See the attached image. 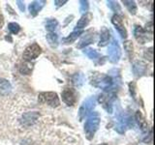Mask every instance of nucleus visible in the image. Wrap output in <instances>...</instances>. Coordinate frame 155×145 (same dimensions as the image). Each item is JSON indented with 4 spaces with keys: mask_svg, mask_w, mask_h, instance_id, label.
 Wrapping results in <instances>:
<instances>
[{
    "mask_svg": "<svg viewBox=\"0 0 155 145\" xmlns=\"http://www.w3.org/2000/svg\"><path fill=\"white\" fill-rule=\"evenodd\" d=\"M90 83L98 88L103 89L104 91H108L111 86H113V79L109 76L102 75L99 72H95L94 76L91 77Z\"/></svg>",
    "mask_w": 155,
    "mask_h": 145,
    "instance_id": "nucleus-1",
    "label": "nucleus"
},
{
    "mask_svg": "<svg viewBox=\"0 0 155 145\" xmlns=\"http://www.w3.org/2000/svg\"><path fill=\"white\" fill-rule=\"evenodd\" d=\"M99 125H100V118L97 113L92 114L90 117H88V119L86 120V122L84 124V133L87 138L88 139L93 138L95 133L99 128Z\"/></svg>",
    "mask_w": 155,
    "mask_h": 145,
    "instance_id": "nucleus-2",
    "label": "nucleus"
},
{
    "mask_svg": "<svg viewBox=\"0 0 155 145\" xmlns=\"http://www.w3.org/2000/svg\"><path fill=\"white\" fill-rule=\"evenodd\" d=\"M38 100L42 104H46L51 108H56L59 105L60 101L55 92H42L39 94Z\"/></svg>",
    "mask_w": 155,
    "mask_h": 145,
    "instance_id": "nucleus-3",
    "label": "nucleus"
},
{
    "mask_svg": "<svg viewBox=\"0 0 155 145\" xmlns=\"http://www.w3.org/2000/svg\"><path fill=\"white\" fill-rule=\"evenodd\" d=\"M96 105V98L93 97H90V98L86 99L82 105H81L80 110H79V118L80 121L84 120L85 118V116H87L89 114V112H91L92 110L94 109Z\"/></svg>",
    "mask_w": 155,
    "mask_h": 145,
    "instance_id": "nucleus-4",
    "label": "nucleus"
},
{
    "mask_svg": "<svg viewBox=\"0 0 155 145\" xmlns=\"http://www.w3.org/2000/svg\"><path fill=\"white\" fill-rule=\"evenodd\" d=\"M42 53V48L41 47L38 45V44L34 43L32 44V45L28 46L25 50H24L23 52V59L25 60L26 62H30L31 60H34L36 59V58L40 55Z\"/></svg>",
    "mask_w": 155,
    "mask_h": 145,
    "instance_id": "nucleus-5",
    "label": "nucleus"
},
{
    "mask_svg": "<svg viewBox=\"0 0 155 145\" xmlns=\"http://www.w3.org/2000/svg\"><path fill=\"white\" fill-rule=\"evenodd\" d=\"M108 54H109V60L110 62L114 63H117L121 57V50L120 47L118 45L117 41H115V39H114L113 42L110 44L109 46V50H108Z\"/></svg>",
    "mask_w": 155,
    "mask_h": 145,
    "instance_id": "nucleus-6",
    "label": "nucleus"
},
{
    "mask_svg": "<svg viewBox=\"0 0 155 145\" xmlns=\"http://www.w3.org/2000/svg\"><path fill=\"white\" fill-rule=\"evenodd\" d=\"M111 22H113L115 29L119 33L121 38L122 39L127 38V30H126L123 21H122V18H121L120 16H118V14H114V16L111 18Z\"/></svg>",
    "mask_w": 155,
    "mask_h": 145,
    "instance_id": "nucleus-7",
    "label": "nucleus"
},
{
    "mask_svg": "<svg viewBox=\"0 0 155 145\" xmlns=\"http://www.w3.org/2000/svg\"><path fill=\"white\" fill-rule=\"evenodd\" d=\"M61 96H62V101L69 106L74 105L75 103L77 102L76 92L74 89H72V88H65L62 91Z\"/></svg>",
    "mask_w": 155,
    "mask_h": 145,
    "instance_id": "nucleus-8",
    "label": "nucleus"
},
{
    "mask_svg": "<svg viewBox=\"0 0 155 145\" xmlns=\"http://www.w3.org/2000/svg\"><path fill=\"white\" fill-rule=\"evenodd\" d=\"M39 119V114L34 111V112H27L22 115L21 117V123L24 126H32L37 122Z\"/></svg>",
    "mask_w": 155,
    "mask_h": 145,
    "instance_id": "nucleus-9",
    "label": "nucleus"
},
{
    "mask_svg": "<svg viewBox=\"0 0 155 145\" xmlns=\"http://www.w3.org/2000/svg\"><path fill=\"white\" fill-rule=\"evenodd\" d=\"M147 32L144 31V29L140 26V25H135L134 27V36L136 38V40H137L140 44H145L147 40ZM148 35V34H147Z\"/></svg>",
    "mask_w": 155,
    "mask_h": 145,
    "instance_id": "nucleus-10",
    "label": "nucleus"
},
{
    "mask_svg": "<svg viewBox=\"0 0 155 145\" xmlns=\"http://www.w3.org/2000/svg\"><path fill=\"white\" fill-rule=\"evenodd\" d=\"M135 119H136V121H137L138 125L140 126V130H142L143 133H148V132L151 130H150V128H149V126H148L147 121L145 120V118L143 117V115L140 113V111H136Z\"/></svg>",
    "mask_w": 155,
    "mask_h": 145,
    "instance_id": "nucleus-11",
    "label": "nucleus"
},
{
    "mask_svg": "<svg viewBox=\"0 0 155 145\" xmlns=\"http://www.w3.org/2000/svg\"><path fill=\"white\" fill-rule=\"evenodd\" d=\"M147 70V66L143 61H136L133 64V72L136 76H142Z\"/></svg>",
    "mask_w": 155,
    "mask_h": 145,
    "instance_id": "nucleus-12",
    "label": "nucleus"
},
{
    "mask_svg": "<svg viewBox=\"0 0 155 145\" xmlns=\"http://www.w3.org/2000/svg\"><path fill=\"white\" fill-rule=\"evenodd\" d=\"M46 1H33L29 4L28 6V10L29 13H30L31 16L35 17L40 13V11L43 9V7L45 6Z\"/></svg>",
    "mask_w": 155,
    "mask_h": 145,
    "instance_id": "nucleus-13",
    "label": "nucleus"
},
{
    "mask_svg": "<svg viewBox=\"0 0 155 145\" xmlns=\"http://www.w3.org/2000/svg\"><path fill=\"white\" fill-rule=\"evenodd\" d=\"M110 31L109 29L107 27H102L101 29V33H100V42L98 44L99 47H105L109 44V41H110Z\"/></svg>",
    "mask_w": 155,
    "mask_h": 145,
    "instance_id": "nucleus-14",
    "label": "nucleus"
},
{
    "mask_svg": "<svg viewBox=\"0 0 155 145\" xmlns=\"http://www.w3.org/2000/svg\"><path fill=\"white\" fill-rule=\"evenodd\" d=\"M91 18H92V14L90 13H86L84 14V16H82L80 19H79V21H78L77 23V30H82L87 24H88L91 21Z\"/></svg>",
    "mask_w": 155,
    "mask_h": 145,
    "instance_id": "nucleus-15",
    "label": "nucleus"
},
{
    "mask_svg": "<svg viewBox=\"0 0 155 145\" xmlns=\"http://www.w3.org/2000/svg\"><path fill=\"white\" fill-rule=\"evenodd\" d=\"M12 91L11 83L5 79H0V95H8Z\"/></svg>",
    "mask_w": 155,
    "mask_h": 145,
    "instance_id": "nucleus-16",
    "label": "nucleus"
},
{
    "mask_svg": "<svg viewBox=\"0 0 155 145\" xmlns=\"http://www.w3.org/2000/svg\"><path fill=\"white\" fill-rule=\"evenodd\" d=\"M93 41H94V33L90 34V32H88L85 36H84V38H82L81 40L80 41V43L78 44L77 47L78 48H82V47H86L87 45H89V44H91Z\"/></svg>",
    "mask_w": 155,
    "mask_h": 145,
    "instance_id": "nucleus-17",
    "label": "nucleus"
},
{
    "mask_svg": "<svg viewBox=\"0 0 155 145\" xmlns=\"http://www.w3.org/2000/svg\"><path fill=\"white\" fill-rule=\"evenodd\" d=\"M82 33H84V31H82V30L73 31L69 36H67L66 38L63 39V43L66 44V45H68V44H72L73 42H75L78 39V37H80V35H81Z\"/></svg>",
    "mask_w": 155,
    "mask_h": 145,
    "instance_id": "nucleus-18",
    "label": "nucleus"
},
{
    "mask_svg": "<svg viewBox=\"0 0 155 145\" xmlns=\"http://www.w3.org/2000/svg\"><path fill=\"white\" fill-rule=\"evenodd\" d=\"M84 75L81 74V72H77L72 77V81H73V84H74L76 87H81L82 84L84 83Z\"/></svg>",
    "mask_w": 155,
    "mask_h": 145,
    "instance_id": "nucleus-19",
    "label": "nucleus"
},
{
    "mask_svg": "<svg viewBox=\"0 0 155 145\" xmlns=\"http://www.w3.org/2000/svg\"><path fill=\"white\" fill-rule=\"evenodd\" d=\"M32 69H33L32 64H30V63L26 61L22 63V64H21L18 67V71L21 75H29L31 72Z\"/></svg>",
    "mask_w": 155,
    "mask_h": 145,
    "instance_id": "nucleus-20",
    "label": "nucleus"
},
{
    "mask_svg": "<svg viewBox=\"0 0 155 145\" xmlns=\"http://www.w3.org/2000/svg\"><path fill=\"white\" fill-rule=\"evenodd\" d=\"M47 40H48V44H50V45L53 47L58 45V36H57V34L54 32L48 33L47 34Z\"/></svg>",
    "mask_w": 155,
    "mask_h": 145,
    "instance_id": "nucleus-21",
    "label": "nucleus"
},
{
    "mask_svg": "<svg viewBox=\"0 0 155 145\" xmlns=\"http://www.w3.org/2000/svg\"><path fill=\"white\" fill-rule=\"evenodd\" d=\"M57 26H58V22L56 19H48L46 22V29L48 33L54 32Z\"/></svg>",
    "mask_w": 155,
    "mask_h": 145,
    "instance_id": "nucleus-22",
    "label": "nucleus"
},
{
    "mask_svg": "<svg viewBox=\"0 0 155 145\" xmlns=\"http://www.w3.org/2000/svg\"><path fill=\"white\" fill-rule=\"evenodd\" d=\"M84 54L90 58V59H98V58L100 57V54L98 53V51L93 50V48H84Z\"/></svg>",
    "mask_w": 155,
    "mask_h": 145,
    "instance_id": "nucleus-23",
    "label": "nucleus"
},
{
    "mask_svg": "<svg viewBox=\"0 0 155 145\" xmlns=\"http://www.w3.org/2000/svg\"><path fill=\"white\" fill-rule=\"evenodd\" d=\"M123 3L126 6V8L128 9V11L130 12V14H136L138 9H137V4H136L135 1H127V0H125V1H123Z\"/></svg>",
    "mask_w": 155,
    "mask_h": 145,
    "instance_id": "nucleus-24",
    "label": "nucleus"
},
{
    "mask_svg": "<svg viewBox=\"0 0 155 145\" xmlns=\"http://www.w3.org/2000/svg\"><path fill=\"white\" fill-rule=\"evenodd\" d=\"M107 3H108V6L111 10H113L114 12L116 13L115 14H118V16H119V14H121V8H120V5L118 4V2H116V1H108Z\"/></svg>",
    "mask_w": 155,
    "mask_h": 145,
    "instance_id": "nucleus-25",
    "label": "nucleus"
},
{
    "mask_svg": "<svg viewBox=\"0 0 155 145\" xmlns=\"http://www.w3.org/2000/svg\"><path fill=\"white\" fill-rule=\"evenodd\" d=\"M124 48H125V50H126V53L128 54V57L130 58H132L133 56V44L131 41H126L124 43Z\"/></svg>",
    "mask_w": 155,
    "mask_h": 145,
    "instance_id": "nucleus-26",
    "label": "nucleus"
},
{
    "mask_svg": "<svg viewBox=\"0 0 155 145\" xmlns=\"http://www.w3.org/2000/svg\"><path fill=\"white\" fill-rule=\"evenodd\" d=\"M8 28L10 32H11L12 34H14V35H16V34H18L19 31H21V26L18 25V23L16 22H11L8 24Z\"/></svg>",
    "mask_w": 155,
    "mask_h": 145,
    "instance_id": "nucleus-27",
    "label": "nucleus"
},
{
    "mask_svg": "<svg viewBox=\"0 0 155 145\" xmlns=\"http://www.w3.org/2000/svg\"><path fill=\"white\" fill-rule=\"evenodd\" d=\"M88 8H89V2L88 1H85V0H81L80 1V11L82 14H86L87 11H88Z\"/></svg>",
    "mask_w": 155,
    "mask_h": 145,
    "instance_id": "nucleus-28",
    "label": "nucleus"
},
{
    "mask_svg": "<svg viewBox=\"0 0 155 145\" xmlns=\"http://www.w3.org/2000/svg\"><path fill=\"white\" fill-rule=\"evenodd\" d=\"M153 50H152V47H149L148 50H145L144 52V56L148 58L149 61H152V58H153Z\"/></svg>",
    "mask_w": 155,
    "mask_h": 145,
    "instance_id": "nucleus-29",
    "label": "nucleus"
},
{
    "mask_svg": "<svg viewBox=\"0 0 155 145\" xmlns=\"http://www.w3.org/2000/svg\"><path fill=\"white\" fill-rule=\"evenodd\" d=\"M144 31L147 32V34L149 33L150 35H152V32H153V22L152 21H150L147 24V26H145V29H144Z\"/></svg>",
    "mask_w": 155,
    "mask_h": 145,
    "instance_id": "nucleus-30",
    "label": "nucleus"
},
{
    "mask_svg": "<svg viewBox=\"0 0 155 145\" xmlns=\"http://www.w3.org/2000/svg\"><path fill=\"white\" fill-rule=\"evenodd\" d=\"M17 4H18V7L19 8V10H21V12H24V10H25V6H24V2L22 1H17Z\"/></svg>",
    "mask_w": 155,
    "mask_h": 145,
    "instance_id": "nucleus-31",
    "label": "nucleus"
},
{
    "mask_svg": "<svg viewBox=\"0 0 155 145\" xmlns=\"http://www.w3.org/2000/svg\"><path fill=\"white\" fill-rule=\"evenodd\" d=\"M65 3H67L66 0H63V1H58V0H55V1H54V4H55V6H56L57 8L63 6V5H64Z\"/></svg>",
    "mask_w": 155,
    "mask_h": 145,
    "instance_id": "nucleus-32",
    "label": "nucleus"
},
{
    "mask_svg": "<svg viewBox=\"0 0 155 145\" xmlns=\"http://www.w3.org/2000/svg\"><path fill=\"white\" fill-rule=\"evenodd\" d=\"M3 24H4V18L2 14H0V28L3 26Z\"/></svg>",
    "mask_w": 155,
    "mask_h": 145,
    "instance_id": "nucleus-33",
    "label": "nucleus"
}]
</instances>
